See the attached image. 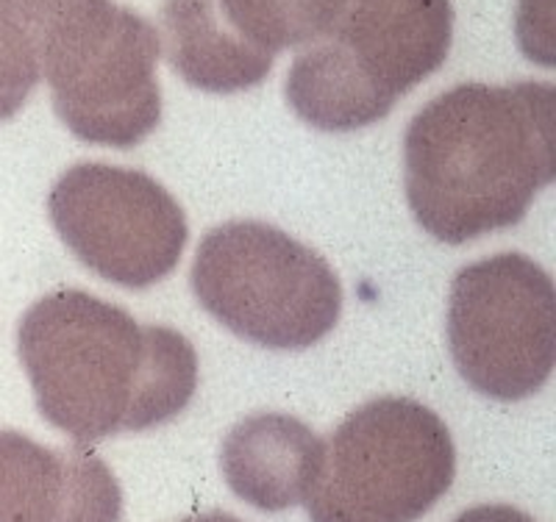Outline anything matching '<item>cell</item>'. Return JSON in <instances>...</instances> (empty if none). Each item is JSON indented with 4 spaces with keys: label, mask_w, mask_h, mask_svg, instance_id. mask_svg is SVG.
<instances>
[{
    "label": "cell",
    "mask_w": 556,
    "mask_h": 522,
    "mask_svg": "<svg viewBox=\"0 0 556 522\" xmlns=\"http://www.w3.org/2000/svg\"><path fill=\"white\" fill-rule=\"evenodd\" d=\"M78 0H0V123L12 120L42 81L59 20Z\"/></svg>",
    "instance_id": "obj_12"
},
{
    "label": "cell",
    "mask_w": 556,
    "mask_h": 522,
    "mask_svg": "<svg viewBox=\"0 0 556 522\" xmlns=\"http://www.w3.org/2000/svg\"><path fill=\"white\" fill-rule=\"evenodd\" d=\"M348 0H215L217 12L248 48L276 59L329 34Z\"/></svg>",
    "instance_id": "obj_13"
},
{
    "label": "cell",
    "mask_w": 556,
    "mask_h": 522,
    "mask_svg": "<svg viewBox=\"0 0 556 522\" xmlns=\"http://www.w3.org/2000/svg\"><path fill=\"white\" fill-rule=\"evenodd\" d=\"M451 39V0H348L329 34L298 51L287 103L320 131L374 126L443 67Z\"/></svg>",
    "instance_id": "obj_3"
},
{
    "label": "cell",
    "mask_w": 556,
    "mask_h": 522,
    "mask_svg": "<svg viewBox=\"0 0 556 522\" xmlns=\"http://www.w3.org/2000/svg\"><path fill=\"white\" fill-rule=\"evenodd\" d=\"M554 281L526 253H495L462 267L445 328L459 375L495 400L538 395L554 372Z\"/></svg>",
    "instance_id": "obj_7"
},
{
    "label": "cell",
    "mask_w": 556,
    "mask_h": 522,
    "mask_svg": "<svg viewBox=\"0 0 556 522\" xmlns=\"http://www.w3.org/2000/svg\"><path fill=\"white\" fill-rule=\"evenodd\" d=\"M554 98L548 81L459 84L415 114L406 201L424 231L465 245L523 220L554 181Z\"/></svg>",
    "instance_id": "obj_2"
},
{
    "label": "cell",
    "mask_w": 556,
    "mask_h": 522,
    "mask_svg": "<svg viewBox=\"0 0 556 522\" xmlns=\"http://www.w3.org/2000/svg\"><path fill=\"white\" fill-rule=\"evenodd\" d=\"M323 461V440L290 415H251L228 431L220 447L223 479L260 511L304 504Z\"/></svg>",
    "instance_id": "obj_10"
},
{
    "label": "cell",
    "mask_w": 556,
    "mask_h": 522,
    "mask_svg": "<svg viewBox=\"0 0 556 522\" xmlns=\"http://www.w3.org/2000/svg\"><path fill=\"white\" fill-rule=\"evenodd\" d=\"M123 492L101 456L0 429V522H121Z\"/></svg>",
    "instance_id": "obj_9"
},
{
    "label": "cell",
    "mask_w": 556,
    "mask_h": 522,
    "mask_svg": "<svg viewBox=\"0 0 556 522\" xmlns=\"http://www.w3.org/2000/svg\"><path fill=\"white\" fill-rule=\"evenodd\" d=\"M456 475L445 420L412 397H376L323 440L312 522H417Z\"/></svg>",
    "instance_id": "obj_5"
},
{
    "label": "cell",
    "mask_w": 556,
    "mask_h": 522,
    "mask_svg": "<svg viewBox=\"0 0 556 522\" xmlns=\"http://www.w3.org/2000/svg\"><path fill=\"white\" fill-rule=\"evenodd\" d=\"M167 62L190 87L231 94L260 87L276 59L248 48L223 23L215 0H165Z\"/></svg>",
    "instance_id": "obj_11"
},
{
    "label": "cell",
    "mask_w": 556,
    "mask_h": 522,
    "mask_svg": "<svg viewBox=\"0 0 556 522\" xmlns=\"http://www.w3.org/2000/svg\"><path fill=\"white\" fill-rule=\"evenodd\" d=\"M454 522H538V520L526 514V511L515 509V506L484 504V506H473V509L462 511Z\"/></svg>",
    "instance_id": "obj_14"
},
{
    "label": "cell",
    "mask_w": 556,
    "mask_h": 522,
    "mask_svg": "<svg viewBox=\"0 0 556 522\" xmlns=\"http://www.w3.org/2000/svg\"><path fill=\"white\" fill-rule=\"evenodd\" d=\"M181 522H242V520L226 514V511H203V514H192Z\"/></svg>",
    "instance_id": "obj_15"
},
{
    "label": "cell",
    "mask_w": 556,
    "mask_h": 522,
    "mask_svg": "<svg viewBox=\"0 0 556 522\" xmlns=\"http://www.w3.org/2000/svg\"><path fill=\"white\" fill-rule=\"evenodd\" d=\"M162 39L142 14L112 0H78L45 53L42 78L73 137L89 145L146 142L162 123Z\"/></svg>",
    "instance_id": "obj_6"
},
{
    "label": "cell",
    "mask_w": 556,
    "mask_h": 522,
    "mask_svg": "<svg viewBox=\"0 0 556 522\" xmlns=\"http://www.w3.org/2000/svg\"><path fill=\"white\" fill-rule=\"evenodd\" d=\"M51 222L78 262L126 290L170 276L190 240L184 208L156 178L131 167H70L48 195Z\"/></svg>",
    "instance_id": "obj_8"
},
{
    "label": "cell",
    "mask_w": 556,
    "mask_h": 522,
    "mask_svg": "<svg viewBox=\"0 0 556 522\" xmlns=\"http://www.w3.org/2000/svg\"><path fill=\"white\" fill-rule=\"evenodd\" d=\"M192 292L223 328L270 351H304L334 331L342 283L334 267L281 228L237 220L206 233Z\"/></svg>",
    "instance_id": "obj_4"
},
{
    "label": "cell",
    "mask_w": 556,
    "mask_h": 522,
    "mask_svg": "<svg viewBox=\"0 0 556 522\" xmlns=\"http://www.w3.org/2000/svg\"><path fill=\"white\" fill-rule=\"evenodd\" d=\"M17 353L39 415L76 442L156 429L198 390L187 336L81 290L39 297L20 320Z\"/></svg>",
    "instance_id": "obj_1"
}]
</instances>
